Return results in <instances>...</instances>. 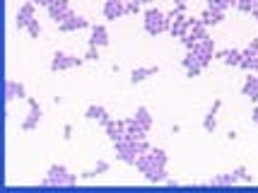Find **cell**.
<instances>
[{"mask_svg":"<svg viewBox=\"0 0 258 193\" xmlns=\"http://www.w3.org/2000/svg\"><path fill=\"white\" fill-rule=\"evenodd\" d=\"M236 183H239L236 171H232V174H220V176L210 179V186H236Z\"/></svg>","mask_w":258,"mask_h":193,"instance_id":"24","label":"cell"},{"mask_svg":"<svg viewBox=\"0 0 258 193\" xmlns=\"http://www.w3.org/2000/svg\"><path fill=\"white\" fill-rule=\"evenodd\" d=\"M85 118H90V121H99L101 125H106L111 118H109V111L101 106V104H90L87 106V111H85Z\"/></svg>","mask_w":258,"mask_h":193,"instance_id":"15","label":"cell"},{"mask_svg":"<svg viewBox=\"0 0 258 193\" xmlns=\"http://www.w3.org/2000/svg\"><path fill=\"white\" fill-rule=\"evenodd\" d=\"M75 183H78V176L70 174L63 164H51L41 186H75Z\"/></svg>","mask_w":258,"mask_h":193,"instance_id":"3","label":"cell"},{"mask_svg":"<svg viewBox=\"0 0 258 193\" xmlns=\"http://www.w3.org/2000/svg\"><path fill=\"white\" fill-rule=\"evenodd\" d=\"M258 0H239L236 3V10H241V12H251L253 10V5H256Z\"/></svg>","mask_w":258,"mask_h":193,"instance_id":"30","label":"cell"},{"mask_svg":"<svg viewBox=\"0 0 258 193\" xmlns=\"http://www.w3.org/2000/svg\"><path fill=\"white\" fill-rule=\"evenodd\" d=\"M27 34L32 36V39H39V36H41V24H39V20H36V17L27 24Z\"/></svg>","mask_w":258,"mask_h":193,"instance_id":"27","label":"cell"},{"mask_svg":"<svg viewBox=\"0 0 258 193\" xmlns=\"http://www.w3.org/2000/svg\"><path fill=\"white\" fill-rule=\"evenodd\" d=\"M5 99H8V102H12V99H27V90H24L22 82L8 80V82H5Z\"/></svg>","mask_w":258,"mask_h":193,"instance_id":"16","label":"cell"},{"mask_svg":"<svg viewBox=\"0 0 258 193\" xmlns=\"http://www.w3.org/2000/svg\"><path fill=\"white\" fill-rule=\"evenodd\" d=\"M251 17H256V20H258V3L253 5V10H251Z\"/></svg>","mask_w":258,"mask_h":193,"instance_id":"36","label":"cell"},{"mask_svg":"<svg viewBox=\"0 0 258 193\" xmlns=\"http://www.w3.org/2000/svg\"><path fill=\"white\" fill-rule=\"evenodd\" d=\"M143 174H145V179L150 183H162V181H167V179H169V176H167V167H155V164H152L150 169H145Z\"/></svg>","mask_w":258,"mask_h":193,"instance_id":"21","label":"cell"},{"mask_svg":"<svg viewBox=\"0 0 258 193\" xmlns=\"http://www.w3.org/2000/svg\"><path fill=\"white\" fill-rule=\"evenodd\" d=\"M205 3H208V8H217V10H227L234 5V0H205Z\"/></svg>","mask_w":258,"mask_h":193,"instance_id":"28","label":"cell"},{"mask_svg":"<svg viewBox=\"0 0 258 193\" xmlns=\"http://www.w3.org/2000/svg\"><path fill=\"white\" fill-rule=\"evenodd\" d=\"M104 171H109V162H106V159H99L94 169L82 171V179H94V176H99V174H104Z\"/></svg>","mask_w":258,"mask_h":193,"instance_id":"26","label":"cell"},{"mask_svg":"<svg viewBox=\"0 0 258 193\" xmlns=\"http://www.w3.org/2000/svg\"><path fill=\"white\" fill-rule=\"evenodd\" d=\"M246 48H251V51H253V53H258V39H253V41H251V44H248Z\"/></svg>","mask_w":258,"mask_h":193,"instance_id":"35","label":"cell"},{"mask_svg":"<svg viewBox=\"0 0 258 193\" xmlns=\"http://www.w3.org/2000/svg\"><path fill=\"white\" fill-rule=\"evenodd\" d=\"M220 106H222V99L217 97L213 102V106H210V111L205 114V118H203V128L208 131V133H213L215 125H217V111H220Z\"/></svg>","mask_w":258,"mask_h":193,"instance_id":"19","label":"cell"},{"mask_svg":"<svg viewBox=\"0 0 258 193\" xmlns=\"http://www.w3.org/2000/svg\"><path fill=\"white\" fill-rule=\"evenodd\" d=\"M143 24H145L147 34L157 36V34H162V32H169L171 20L167 17V12H162L159 8H147L145 15H143Z\"/></svg>","mask_w":258,"mask_h":193,"instance_id":"2","label":"cell"},{"mask_svg":"<svg viewBox=\"0 0 258 193\" xmlns=\"http://www.w3.org/2000/svg\"><path fill=\"white\" fill-rule=\"evenodd\" d=\"M174 5H186V0H174Z\"/></svg>","mask_w":258,"mask_h":193,"instance_id":"38","label":"cell"},{"mask_svg":"<svg viewBox=\"0 0 258 193\" xmlns=\"http://www.w3.org/2000/svg\"><path fill=\"white\" fill-rule=\"evenodd\" d=\"M27 102H29V114L22 121V131H34L39 125V121H41V106H39V102L34 97H27Z\"/></svg>","mask_w":258,"mask_h":193,"instance_id":"6","label":"cell"},{"mask_svg":"<svg viewBox=\"0 0 258 193\" xmlns=\"http://www.w3.org/2000/svg\"><path fill=\"white\" fill-rule=\"evenodd\" d=\"M46 10H48V15H51V20H56V24L66 22L70 15H75V10L70 8L68 0H51V5H48Z\"/></svg>","mask_w":258,"mask_h":193,"instance_id":"5","label":"cell"},{"mask_svg":"<svg viewBox=\"0 0 258 193\" xmlns=\"http://www.w3.org/2000/svg\"><path fill=\"white\" fill-rule=\"evenodd\" d=\"M87 27H92L90 20H85V17H80L78 12L75 15H70L66 22H60L58 24V29L60 32H78V29H87Z\"/></svg>","mask_w":258,"mask_h":193,"instance_id":"11","label":"cell"},{"mask_svg":"<svg viewBox=\"0 0 258 193\" xmlns=\"http://www.w3.org/2000/svg\"><path fill=\"white\" fill-rule=\"evenodd\" d=\"M34 5H41V8H48L51 5V0H32Z\"/></svg>","mask_w":258,"mask_h":193,"instance_id":"34","label":"cell"},{"mask_svg":"<svg viewBox=\"0 0 258 193\" xmlns=\"http://www.w3.org/2000/svg\"><path fill=\"white\" fill-rule=\"evenodd\" d=\"M113 150H116V157L121 159V162L135 167V159L140 157L143 152H147L150 145H147V140H128V138H123V140L113 143Z\"/></svg>","mask_w":258,"mask_h":193,"instance_id":"1","label":"cell"},{"mask_svg":"<svg viewBox=\"0 0 258 193\" xmlns=\"http://www.w3.org/2000/svg\"><path fill=\"white\" fill-rule=\"evenodd\" d=\"M140 0H125V15H138L140 12Z\"/></svg>","mask_w":258,"mask_h":193,"instance_id":"29","label":"cell"},{"mask_svg":"<svg viewBox=\"0 0 258 193\" xmlns=\"http://www.w3.org/2000/svg\"><path fill=\"white\" fill-rule=\"evenodd\" d=\"M236 176H239V181H244V183H253V176L251 174H246V169L244 167H236Z\"/></svg>","mask_w":258,"mask_h":193,"instance_id":"31","label":"cell"},{"mask_svg":"<svg viewBox=\"0 0 258 193\" xmlns=\"http://www.w3.org/2000/svg\"><path fill=\"white\" fill-rule=\"evenodd\" d=\"M157 73H159L157 66H147V68H135L133 73H131V82H133V85H138V82H143V80L152 78V75H157Z\"/></svg>","mask_w":258,"mask_h":193,"instance_id":"22","label":"cell"},{"mask_svg":"<svg viewBox=\"0 0 258 193\" xmlns=\"http://www.w3.org/2000/svg\"><path fill=\"white\" fill-rule=\"evenodd\" d=\"M109 44V32L104 24H92V36H90V46H106Z\"/></svg>","mask_w":258,"mask_h":193,"instance_id":"18","label":"cell"},{"mask_svg":"<svg viewBox=\"0 0 258 193\" xmlns=\"http://www.w3.org/2000/svg\"><path fill=\"white\" fill-rule=\"evenodd\" d=\"M97 58H99L97 46H90V48H87V53H85V60H97Z\"/></svg>","mask_w":258,"mask_h":193,"instance_id":"32","label":"cell"},{"mask_svg":"<svg viewBox=\"0 0 258 193\" xmlns=\"http://www.w3.org/2000/svg\"><path fill=\"white\" fill-rule=\"evenodd\" d=\"M201 20L205 27H215L225 20V10H217V8H205V12L201 15Z\"/></svg>","mask_w":258,"mask_h":193,"instance_id":"20","label":"cell"},{"mask_svg":"<svg viewBox=\"0 0 258 193\" xmlns=\"http://www.w3.org/2000/svg\"><path fill=\"white\" fill-rule=\"evenodd\" d=\"M241 94L248 97L251 102H258V75L248 73V78L244 80V85H241Z\"/></svg>","mask_w":258,"mask_h":193,"instance_id":"17","label":"cell"},{"mask_svg":"<svg viewBox=\"0 0 258 193\" xmlns=\"http://www.w3.org/2000/svg\"><path fill=\"white\" fill-rule=\"evenodd\" d=\"M251 118H253V123H258V106L253 109V114H251Z\"/></svg>","mask_w":258,"mask_h":193,"instance_id":"37","label":"cell"},{"mask_svg":"<svg viewBox=\"0 0 258 193\" xmlns=\"http://www.w3.org/2000/svg\"><path fill=\"white\" fill-rule=\"evenodd\" d=\"M133 116H135V121L143 125V128H147V131L152 128V116H150V111H147V106H138Z\"/></svg>","mask_w":258,"mask_h":193,"instance_id":"25","label":"cell"},{"mask_svg":"<svg viewBox=\"0 0 258 193\" xmlns=\"http://www.w3.org/2000/svg\"><path fill=\"white\" fill-rule=\"evenodd\" d=\"M125 15V0H104V17L118 20Z\"/></svg>","mask_w":258,"mask_h":193,"instance_id":"9","label":"cell"},{"mask_svg":"<svg viewBox=\"0 0 258 193\" xmlns=\"http://www.w3.org/2000/svg\"><path fill=\"white\" fill-rule=\"evenodd\" d=\"M34 17H36V5H34L32 0H27L22 8H20V12H17V27L27 29V24L32 22Z\"/></svg>","mask_w":258,"mask_h":193,"instance_id":"12","label":"cell"},{"mask_svg":"<svg viewBox=\"0 0 258 193\" xmlns=\"http://www.w3.org/2000/svg\"><path fill=\"white\" fill-rule=\"evenodd\" d=\"M140 3H155V0H140Z\"/></svg>","mask_w":258,"mask_h":193,"instance_id":"39","label":"cell"},{"mask_svg":"<svg viewBox=\"0 0 258 193\" xmlns=\"http://www.w3.org/2000/svg\"><path fill=\"white\" fill-rule=\"evenodd\" d=\"M63 138H66V140H70V138H73V125H70V123L63 128Z\"/></svg>","mask_w":258,"mask_h":193,"instance_id":"33","label":"cell"},{"mask_svg":"<svg viewBox=\"0 0 258 193\" xmlns=\"http://www.w3.org/2000/svg\"><path fill=\"white\" fill-rule=\"evenodd\" d=\"M104 131H106V136H109V140L111 143H118V140H123L125 138V118L123 121H109V123L104 125Z\"/></svg>","mask_w":258,"mask_h":193,"instance_id":"13","label":"cell"},{"mask_svg":"<svg viewBox=\"0 0 258 193\" xmlns=\"http://www.w3.org/2000/svg\"><path fill=\"white\" fill-rule=\"evenodd\" d=\"M82 63H85V58L73 56V53H63V51H56L53 58H51V70H53V73H60V70L80 68Z\"/></svg>","mask_w":258,"mask_h":193,"instance_id":"4","label":"cell"},{"mask_svg":"<svg viewBox=\"0 0 258 193\" xmlns=\"http://www.w3.org/2000/svg\"><path fill=\"white\" fill-rule=\"evenodd\" d=\"M181 66L186 68V75L188 78H198L203 73V66H201V56L196 51H186V56L181 58Z\"/></svg>","mask_w":258,"mask_h":193,"instance_id":"7","label":"cell"},{"mask_svg":"<svg viewBox=\"0 0 258 193\" xmlns=\"http://www.w3.org/2000/svg\"><path fill=\"white\" fill-rule=\"evenodd\" d=\"M215 58H220L225 66H241V58H244V51L239 48H222V51H215Z\"/></svg>","mask_w":258,"mask_h":193,"instance_id":"8","label":"cell"},{"mask_svg":"<svg viewBox=\"0 0 258 193\" xmlns=\"http://www.w3.org/2000/svg\"><path fill=\"white\" fill-rule=\"evenodd\" d=\"M186 29H188V15H186V12H181V15H176V17L171 20L169 34L174 36V39H181V36L186 34Z\"/></svg>","mask_w":258,"mask_h":193,"instance_id":"14","label":"cell"},{"mask_svg":"<svg viewBox=\"0 0 258 193\" xmlns=\"http://www.w3.org/2000/svg\"><path fill=\"white\" fill-rule=\"evenodd\" d=\"M239 68L248 70V73H258V53H253L251 48H244V58H241Z\"/></svg>","mask_w":258,"mask_h":193,"instance_id":"23","label":"cell"},{"mask_svg":"<svg viewBox=\"0 0 258 193\" xmlns=\"http://www.w3.org/2000/svg\"><path fill=\"white\" fill-rule=\"evenodd\" d=\"M147 133H150V131L138 123V121H135V116L125 118V138H128V140H145Z\"/></svg>","mask_w":258,"mask_h":193,"instance_id":"10","label":"cell"}]
</instances>
